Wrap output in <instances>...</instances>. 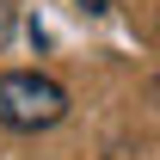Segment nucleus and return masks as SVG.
I'll return each mask as SVG.
<instances>
[{"label":"nucleus","mask_w":160,"mask_h":160,"mask_svg":"<svg viewBox=\"0 0 160 160\" xmlns=\"http://www.w3.org/2000/svg\"><path fill=\"white\" fill-rule=\"evenodd\" d=\"M68 117V92L62 80L37 74V68H12L0 74V123L19 129V136H37V129H56Z\"/></svg>","instance_id":"1"},{"label":"nucleus","mask_w":160,"mask_h":160,"mask_svg":"<svg viewBox=\"0 0 160 160\" xmlns=\"http://www.w3.org/2000/svg\"><path fill=\"white\" fill-rule=\"evenodd\" d=\"M80 6H86V12H105V0H80Z\"/></svg>","instance_id":"2"}]
</instances>
